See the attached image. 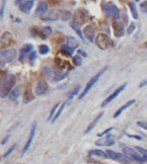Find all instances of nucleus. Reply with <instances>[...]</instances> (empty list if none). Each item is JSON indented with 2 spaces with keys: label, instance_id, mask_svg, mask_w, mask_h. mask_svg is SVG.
<instances>
[{
  "label": "nucleus",
  "instance_id": "4",
  "mask_svg": "<svg viewBox=\"0 0 147 164\" xmlns=\"http://www.w3.org/2000/svg\"><path fill=\"white\" fill-rule=\"evenodd\" d=\"M16 57V50L14 49H8V50H4L0 53V59H1L2 64L4 63H10L15 59Z\"/></svg>",
  "mask_w": 147,
  "mask_h": 164
},
{
  "label": "nucleus",
  "instance_id": "46",
  "mask_svg": "<svg viewBox=\"0 0 147 164\" xmlns=\"http://www.w3.org/2000/svg\"><path fill=\"white\" fill-rule=\"evenodd\" d=\"M128 137H130V138H135V139H137V140H141V137H139V136H135V135H128Z\"/></svg>",
  "mask_w": 147,
  "mask_h": 164
},
{
  "label": "nucleus",
  "instance_id": "11",
  "mask_svg": "<svg viewBox=\"0 0 147 164\" xmlns=\"http://www.w3.org/2000/svg\"><path fill=\"white\" fill-rule=\"evenodd\" d=\"M15 3L19 4L20 11H22V12H24V13H27L31 11L35 2L32 1V0H27V1H15Z\"/></svg>",
  "mask_w": 147,
  "mask_h": 164
},
{
  "label": "nucleus",
  "instance_id": "3",
  "mask_svg": "<svg viewBox=\"0 0 147 164\" xmlns=\"http://www.w3.org/2000/svg\"><path fill=\"white\" fill-rule=\"evenodd\" d=\"M95 44L102 50H107L110 46L112 45V41L110 40V37L104 34H99L97 35V37H95Z\"/></svg>",
  "mask_w": 147,
  "mask_h": 164
},
{
  "label": "nucleus",
  "instance_id": "22",
  "mask_svg": "<svg viewBox=\"0 0 147 164\" xmlns=\"http://www.w3.org/2000/svg\"><path fill=\"white\" fill-rule=\"evenodd\" d=\"M19 93H20V87H15L14 89H12V91L9 93V95H8L9 99L14 101V100L17 99L18 96H19Z\"/></svg>",
  "mask_w": 147,
  "mask_h": 164
},
{
  "label": "nucleus",
  "instance_id": "28",
  "mask_svg": "<svg viewBox=\"0 0 147 164\" xmlns=\"http://www.w3.org/2000/svg\"><path fill=\"white\" fill-rule=\"evenodd\" d=\"M65 104H66V102H63V104L60 105L59 109L56 111V114H55L54 118H53V119H52V123H55V122L57 121L58 119H59V117L61 116V114H62V111L64 109V107H65Z\"/></svg>",
  "mask_w": 147,
  "mask_h": 164
},
{
  "label": "nucleus",
  "instance_id": "42",
  "mask_svg": "<svg viewBox=\"0 0 147 164\" xmlns=\"http://www.w3.org/2000/svg\"><path fill=\"white\" fill-rule=\"evenodd\" d=\"M36 57H37L36 52H34V51H32V52L31 54H30V60H31L32 64L34 63V61H35V59H36Z\"/></svg>",
  "mask_w": 147,
  "mask_h": 164
},
{
  "label": "nucleus",
  "instance_id": "13",
  "mask_svg": "<svg viewBox=\"0 0 147 164\" xmlns=\"http://www.w3.org/2000/svg\"><path fill=\"white\" fill-rule=\"evenodd\" d=\"M83 9H78L76 11V13L74 14V22L77 23L78 25L82 24L83 22H85L86 20V13Z\"/></svg>",
  "mask_w": 147,
  "mask_h": 164
},
{
  "label": "nucleus",
  "instance_id": "47",
  "mask_svg": "<svg viewBox=\"0 0 147 164\" xmlns=\"http://www.w3.org/2000/svg\"><path fill=\"white\" fill-rule=\"evenodd\" d=\"M78 53H79V54H81V55H82L83 57H86V56H87V55H86V53H85V52H83L82 50H78Z\"/></svg>",
  "mask_w": 147,
  "mask_h": 164
},
{
  "label": "nucleus",
  "instance_id": "31",
  "mask_svg": "<svg viewBox=\"0 0 147 164\" xmlns=\"http://www.w3.org/2000/svg\"><path fill=\"white\" fill-rule=\"evenodd\" d=\"M39 51H40V53H41L42 55H46V54L49 53L50 49H49V47L47 45H41V46H40Z\"/></svg>",
  "mask_w": 147,
  "mask_h": 164
},
{
  "label": "nucleus",
  "instance_id": "12",
  "mask_svg": "<svg viewBox=\"0 0 147 164\" xmlns=\"http://www.w3.org/2000/svg\"><path fill=\"white\" fill-rule=\"evenodd\" d=\"M47 90H48V84H47V82L45 80H43V79H40L37 82V85H36V94L42 95L44 93H46Z\"/></svg>",
  "mask_w": 147,
  "mask_h": 164
},
{
  "label": "nucleus",
  "instance_id": "27",
  "mask_svg": "<svg viewBox=\"0 0 147 164\" xmlns=\"http://www.w3.org/2000/svg\"><path fill=\"white\" fill-rule=\"evenodd\" d=\"M129 7H130V10H131L133 18H134V19H137V18H138V11H137V8H136V4H135L134 2H130Z\"/></svg>",
  "mask_w": 147,
  "mask_h": 164
},
{
  "label": "nucleus",
  "instance_id": "35",
  "mask_svg": "<svg viewBox=\"0 0 147 164\" xmlns=\"http://www.w3.org/2000/svg\"><path fill=\"white\" fill-rule=\"evenodd\" d=\"M114 142H115V140H114L113 138L111 137V136H108V137L104 139V144H106V145H108V146H110V145H113Z\"/></svg>",
  "mask_w": 147,
  "mask_h": 164
},
{
  "label": "nucleus",
  "instance_id": "16",
  "mask_svg": "<svg viewBox=\"0 0 147 164\" xmlns=\"http://www.w3.org/2000/svg\"><path fill=\"white\" fill-rule=\"evenodd\" d=\"M48 11V3L45 1L40 2V4L35 11V16H43Z\"/></svg>",
  "mask_w": 147,
  "mask_h": 164
},
{
  "label": "nucleus",
  "instance_id": "39",
  "mask_svg": "<svg viewBox=\"0 0 147 164\" xmlns=\"http://www.w3.org/2000/svg\"><path fill=\"white\" fill-rule=\"evenodd\" d=\"M135 30V23L133 22V23H131V24H130V27H128V30H127V32L129 35H131L133 32H134Z\"/></svg>",
  "mask_w": 147,
  "mask_h": 164
},
{
  "label": "nucleus",
  "instance_id": "37",
  "mask_svg": "<svg viewBox=\"0 0 147 164\" xmlns=\"http://www.w3.org/2000/svg\"><path fill=\"white\" fill-rule=\"evenodd\" d=\"M73 61H74V64H75V66H80L81 62H82V59H81L79 56H75V57H74V59H73Z\"/></svg>",
  "mask_w": 147,
  "mask_h": 164
},
{
  "label": "nucleus",
  "instance_id": "29",
  "mask_svg": "<svg viewBox=\"0 0 147 164\" xmlns=\"http://www.w3.org/2000/svg\"><path fill=\"white\" fill-rule=\"evenodd\" d=\"M70 27H71L72 29H73L74 30H75V32H76V34H77L78 36L80 37V39H81V40H83V39H84V37H83L82 32H81L80 29H79V25L77 24V23H75V22H71V23H70Z\"/></svg>",
  "mask_w": 147,
  "mask_h": 164
},
{
  "label": "nucleus",
  "instance_id": "33",
  "mask_svg": "<svg viewBox=\"0 0 147 164\" xmlns=\"http://www.w3.org/2000/svg\"><path fill=\"white\" fill-rule=\"evenodd\" d=\"M58 106H59V104H55V105H54V107H53V109H52V111H51L50 114H49V117H48V121H50L51 119H53V118H54V114H55L56 111H57Z\"/></svg>",
  "mask_w": 147,
  "mask_h": 164
},
{
  "label": "nucleus",
  "instance_id": "7",
  "mask_svg": "<svg viewBox=\"0 0 147 164\" xmlns=\"http://www.w3.org/2000/svg\"><path fill=\"white\" fill-rule=\"evenodd\" d=\"M12 43H13V37L10 32H5L0 37V49L7 48V47L11 46Z\"/></svg>",
  "mask_w": 147,
  "mask_h": 164
},
{
  "label": "nucleus",
  "instance_id": "20",
  "mask_svg": "<svg viewBox=\"0 0 147 164\" xmlns=\"http://www.w3.org/2000/svg\"><path fill=\"white\" fill-rule=\"evenodd\" d=\"M34 98H35V95H34V93H32V88H27V89L25 90V93H24L23 102H24V104H29V102L32 101Z\"/></svg>",
  "mask_w": 147,
  "mask_h": 164
},
{
  "label": "nucleus",
  "instance_id": "49",
  "mask_svg": "<svg viewBox=\"0 0 147 164\" xmlns=\"http://www.w3.org/2000/svg\"><path fill=\"white\" fill-rule=\"evenodd\" d=\"M143 160H144V161H147V156H144V157H143Z\"/></svg>",
  "mask_w": 147,
  "mask_h": 164
},
{
  "label": "nucleus",
  "instance_id": "34",
  "mask_svg": "<svg viewBox=\"0 0 147 164\" xmlns=\"http://www.w3.org/2000/svg\"><path fill=\"white\" fill-rule=\"evenodd\" d=\"M140 10L143 13H147V1H143L140 3Z\"/></svg>",
  "mask_w": 147,
  "mask_h": 164
},
{
  "label": "nucleus",
  "instance_id": "44",
  "mask_svg": "<svg viewBox=\"0 0 147 164\" xmlns=\"http://www.w3.org/2000/svg\"><path fill=\"white\" fill-rule=\"evenodd\" d=\"M4 8H5V1L2 2V7H1V9H0V17H2V16H3Z\"/></svg>",
  "mask_w": 147,
  "mask_h": 164
},
{
  "label": "nucleus",
  "instance_id": "1",
  "mask_svg": "<svg viewBox=\"0 0 147 164\" xmlns=\"http://www.w3.org/2000/svg\"><path fill=\"white\" fill-rule=\"evenodd\" d=\"M16 82V78L14 75H8L4 77L0 82V97L4 98L8 96L9 93L12 91V88Z\"/></svg>",
  "mask_w": 147,
  "mask_h": 164
},
{
  "label": "nucleus",
  "instance_id": "43",
  "mask_svg": "<svg viewBox=\"0 0 147 164\" xmlns=\"http://www.w3.org/2000/svg\"><path fill=\"white\" fill-rule=\"evenodd\" d=\"M15 147H16V145H13V146H12V147H11V148H10V149H9V150H8V151H7V152H6V153H5V154H4V156H3V157H4V158H5V157H7V156L9 155V154H11V152H12V151H13V150H14V149H15Z\"/></svg>",
  "mask_w": 147,
  "mask_h": 164
},
{
  "label": "nucleus",
  "instance_id": "48",
  "mask_svg": "<svg viewBox=\"0 0 147 164\" xmlns=\"http://www.w3.org/2000/svg\"><path fill=\"white\" fill-rule=\"evenodd\" d=\"M8 138H9V136H7V137H6V138H5V139H4V140H3V141H2V142H1V144H2V145H4V144H5V143H6V142H7Z\"/></svg>",
  "mask_w": 147,
  "mask_h": 164
},
{
  "label": "nucleus",
  "instance_id": "9",
  "mask_svg": "<svg viewBox=\"0 0 147 164\" xmlns=\"http://www.w3.org/2000/svg\"><path fill=\"white\" fill-rule=\"evenodd\" d=\"M126 86H127V82H126V83L123 84V85H121L120 87H118V88H117V89H116L115 91H114V92L112 93V94L110 95V96H109L108 98H106V99H104V101L102 104V106H106V105H108V104H110V102L112 101V100H114V99H115V98H116L117 96H118V95L120 94V93L122 92L123 90L125 89V88H126Z\"/></svg>",
  "mask_w": 147,
  "mask_h": 164
},
{
  "label": "nucleus",
  "instance_id": "45",
  "mask_svg": "<svg viewBox=\"0 0 147 164\" xmlns=\"http://www.w3.org/2000/svg\"><path fill=\"white\" fill-rule=\"evenodd\" d=\"M145 85H147V79L146 80H144V81H142L141 83L139 84V87H144Z\"/></svg>",
  "mask_w": 147,
  "mask_h": 164
},
{
  "label": "nucleus",
  "instance_id": "18",
  "mask_svg": "<svg viewBox=\"0 0 147 164\" xmlns=\"http://www.w3.org/2000/svg\"><path fill=\"white\" fill-rule=\"evenodd\" d=\"M102 114H104V112H99V114H97V117H95V119H93V121L92 122V123H90L89 124V126H88V127H87V129H86V130H85V134H88V133H89L90 132V131H92V129L93 128H94L95 127V126H97V123H99V119H102Z\"/></svg>",
  "mask_w": 147,
  "mask_h": 164
},
{
  "label": "nucleus",
  "instance_id": "17",
  "mask_svg": "<svg viewBox=\"0 0 147 164\" xmlns=\"http://www.w3.org/2000/svg\"><path fill=\"white\" fill-rule=\"evenodd\" d=\"M135 102H136V100H135V99H132V100H129V101H127L124 105H122V106H121L120 109H119L118 111H117L115 112V114H114V118H115V119H116V118H118V117L120 116V114H122V112L124 111L126 109H128V107H130L132 104H134Z\"/></svg>",
  "mask_w": 147,
  "mask_h": 164
},
{
  "label": "nucleus",
  "instance_id": "19",
  "mask_svg": "<svg viewBox=\"0 0 147 164\" xmlns=\"http://www.w3.org/2000/svg\"><path fill=\"white\" fill-rule=\"evenodd\" d=\"M32 50H34V47H32V45H31V44H27V45L22 46V48L20 49V60L22 61L23 56L27 53H32Z\"/></svg>",
  "mask_w": 147,
  "mask_h": 164
},
{
  "label": "nucleus",
  "instance_id": "2",
  "mask_svg": "<svg viewBox=\"0 0 147 164\" xmlns=\"http://www.w3.org/2000/svg\"><path fill=\"white\" fill-rule=\"evenodd\" d=\"M106 70H107V68H104V69H102L101 71L99 72V73H97V74H95L94 76H93L92 78L90 79L89 81H88V83L86 84V86H85V88H84V89H83L82 93H81V94L79 95V99H82V98L84 97L86 94H87V92L90 90V88H92V86L94 85L95 83H97V80H99V79L101 78V76H102V75L104 74V72H106Z\"/></svg>",
  "mask_w": 147,
  "mask_h": 164
},
{
  "label": "nucleus",
  "instance_id": "32",
  "mask_svg": "<svg viewBox=\"0 0 147 164\" xmlns=\"http://www.w3.org/2000/svg\"><path fill=\"white\" fill-rule=\"evenodd\" d=\"M102 9H104V12L106 13V15L108 16V17H110V10H111V4H106L104 3L102 4Z\"/></svg>",
  "mask_w": 147,
  "mask_h": 164
},
{
  "label": "nucleus",
  "instance_id": "8",
  "mask_svg": "<svg viewBox=\"0 0 147 164\" xmlns=\"http://www.w3.org/2000/svg\"><path fill=\"white\" fill-rule=\"evenodd\" d=\"M123 153H124L126 156L129 157V158L133 159V160L139 161V162H143L144 161L143 158H142V157L140 156L134 149L130 148V147H125V148L123 149Z\"/></svg>",
  "mask_w": 147,
  "mask_h": 164
},
{
  "label": "nucleus",
  "instance_id": "26",
  "mask_svg": "<svg viewBox=\"0 0 147 164\" xmlns=\"http://www.w3.org/2000/svg\"><path fill=\"white\" fill-rule=\"evenodd\" d=\"M89 154L92 156H97V157H102V158H106V157H108L107 155V153H104V151H102V150H92V151L89 152Z\"/></svg>",
  "mask_w": 147,
  "mask_h": 164
},
{
  "label": "nucleus",
  "instance_id": "38",
  "mask_svg": "<svg viewBox=\"0 0 147 164\" xmlns=\"http://www.w3.org/2000/svg\"><path fill=\"white\" fill-rule=\"evenodd\" d=\"M137 125L147 131V122H137Z\"/></svg>",
  "mask_w": 147,
  "mask_h": 164
},
{
  "label": "nucleus",
  "instance_id": "5",
  "mask_svg": "<svg viewBox=\"0 0 147 164\" xmlns=\"http://www.w3.org/2000/svg\"><path fill=\"white\" fill-rule=\"evenodd\" d=\"M106 153H107V155H108V157L113 159V160H118V161H121V162H126V163L130 162V161L132 160L131 158L126 156L125 154L118 153V152H115V151H113V150H107Z\"/></svg>",
  "mask_w": 147,
  "mask_h": 164
},
{
  "label": "nucleus",
  "instance_id": "36",
  "mask_svg": "<svg viewBox=\"0 0 147 164\" xmlns=\"http://www.w3.org/2000/svg\"><path fill=\"white\" fill-rule=\"evenodd\" d=\"M70 17H71V13L68 12V11H62V20H67Z\"/></svg>",
  "mask_w": 147,
  "mask_h": 164
},
{
  "label": "nucleus",
  "instance_id": "14",
  "mask_svg": "<svg viewBox=\"0 0 147 164\" xmlns=\"http://www.w3.org/2000/svg\"><path fill=\"white\" fill-rule=\"evenodd\" d=\"M83 34H84V37L89 42H93L95 40L94 39L95 32H94V29H93V27H92V25H86L84 29H83Z\"/></svg>",
  "mask_w": 147,
  "mask_h": 164
},
{
  "label": "nucleus",
  "instance_id": "30",
  "mask_svg": "<svg viewBox=\"0 0 147 164\" xmlns=\"http://www.w3.org/2000/svg\"><path fill=\"white\" fill-rule=\"evenodd\" d=\"M73 51H74L73 49H71L69 46H67V45L62 46V48H61V52H62V53H64V55L71 56L72 54H73Z\"/></svg>",
  "mask_w": 147,
  "mask_h": 164
},
{
  "label": "nucleus",
  "instance_id": "6",
  "mask_svg": "<svg viewBox=\"0 0 147 164\" xmlns=\"http://www.w3.org/2000/svg\"><path fill=\"white\" fill-rule=\"evenodd\" d=\"M62 17V11L59 10H51L49 12H46L43 16H41V18L45 22H55V20L61 19Z\"/></svg>",
  "mask_w": 147,
  "mask_h": 164
},
{
  "label": "nucleus",
  "instance_id": "10",
  "mask_svg": "<svg viewBox=\"0 0 147 164\" xmlns=\"http://www.w3.org/2000/svg\"><path fill=\"white\" fill-rule=\"evenodd\" d=\"M36 129H37V123L36 122H34L32 123V129H31V133H30V136H29V139H27V143H25L24 147H23V150H22V155H24L25 153H27V151L30 149V147H31V144L32 142V139H34V136L36 134Z\"/></svg>",
  "mask_w": 147,
  "mask_h": 164
},
{
  "label": "nucleus",
  "instance_id": "21",
  "mask_svg": "<svg viewBox=\"0 0 147 164\" xmlns=\"http://www.w3.org/2000/svg\"><path fill=\"white\" fill-rule=\"evenodd\" d=\"M51 34H52V29H51L50 27H43L40 32H37V35H40V37H41L42 39H46V37H48L49 35H51Z\"/></svg>",
  "mask_w": 147,
  "mask_h": 164
},
{
  "label": "nucleus",
  "instance_id": "15",
  "mask_svg": "<svg viewBox=\"0 0 147 164\" xmlns=\"http://www.w3.org/2000/svg\"><path fill=\"white\" fill-rule=\"evenodd\" d=\"M113 27H114V35L117 37H121L124 36V27H123L122 23L119 22V20H117L113 23Z\"/></svg>",
  "mask_w": 147,
  "mask_h": 164
},
{
  "label": "nucleus",
  "instance_id": "40",
  "mask_svg": "<svg viewBox=\"0 0 147 164\" xmlns=\"http://www.w3.org/2000/svg\"><path fill=\"white\" fill-rule=\"evenodd\" d=\"M135 149L138 150V151L140 152V153H142L144 156H147V150H146V149L141 148V147H136V148H135Z\"/></svg>",
  "mask_w": 147,
  "mask_h": 164
},
{
  "label": "nucleus",
  "instance_id": "24",
  "mask_svg": "<svg viewBox=\"0 0 147 164\" xmlns=\"http://www.w3.org/2000/svg\"><path fill=\"white\" fill-rule=\"evenodd\" d=\"M67 46H69L71 49L75 50V48H77L79 45H78L77 41H76L73 37H67Z\"/></svg>",
  "mask_w": 147,
  "mask_h": 164
},
{
  "label": "nucleus",
  "instance_id": "41",
  "mask_svg": "<svg viewBox=\"0 0 147 164\" xmlns=\"http://www.w3.org/2000/svg\"><path fill=\"white\" fill-rule=\"evenodd\" d=\"M112 130H113V128H109V129H107V130H104L102 133H99V134H97V136H99V137H102V136H104V135L109 134V133L111 132Z\"/></svg>",
  "mask_w": 147,
  "mask_h": 164
},
{
  "label": "nucleus",
  "instance_id": "25",
  "mask_svg": "<svg viewBox=\"0 0 147 164\" xmlns=\"http://www.w3.org/2000/svg\"><path fill=\"white\" fill-rule=\"evenodd\" d=\"M79 90H80V85H77L75 88H73V90H72L71 92H70L69 97H68V100L66 101V104H70V102H71V100L73 99V97L75 96V95L78 94Z\"/></svg>",
  "mask_w": 147,
  "mask_h": 164
},
{
  "label": "nucleus",
  "instance_id": "23",
  "mask_svg": "<svg viewBox=\"0 0 147 164\" xmlns=\"http://www.w3.org/2000/svg\"><path fill=\"white\" fill-rule=\"evenodd\" d=\"M110 15L114 16V17H116L117 19H119V17H120V10H119V8L117 7L116 5H114V4H111V10H110Z\"/></svg>",
  "mask_w": 147,
  "mask_h": 164
}]
</instances>
